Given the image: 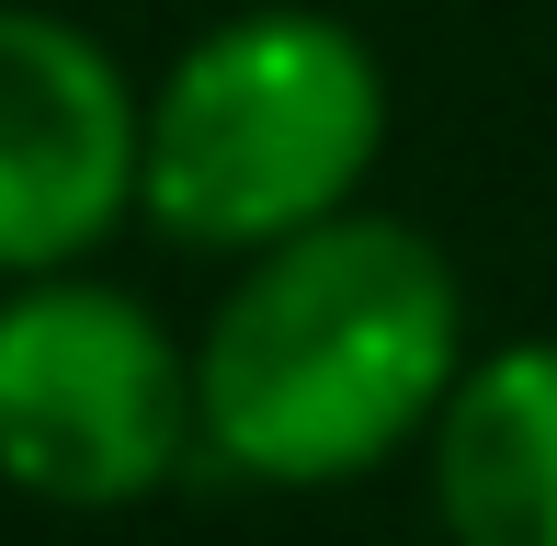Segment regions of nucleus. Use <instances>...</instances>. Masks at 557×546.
<instances>
[{
	"instance_id": "obj_1",
	"label": "nucleus",
	"mask_w": 557,
	"mask_h": 546,
	"mask_svg": "<svg viewBox=\"0 0 557 546\" xmlns=\"http://www.w3.org/2000/svg\"><path fill=\"white\" fill-rule=\"evenodd\" d=\"M467 376V285L433 228L342 206L227 273L194 331V421L227 479L342 489L410 456Z\"/></svg>"
},
{
	"instance_id": "obj_2",
	"label": "nucleus",
	"mask_w": 557,
	"mask_h": 546,
	"mask_svg": "<svg viewBox=\"0 0 557 546\" xmlns=\"http://www.w3.org/2000/svg\"><path fill=\"white\" fill-rule=\"evenodd\" d=\"M387 148V58L319 0H250L148 80L137 216L183 251H273L364 206Z\"/></svg>"
},
{
	"instance_id": "obj_3",
	"label": "nucleus",
	"mask_w": 557,
	"mask_h": 546,
	"mask_svg": "<svg viewBox=\"0 0 557 546\" xmlns=\"http://www.w3.org/2000/svg\"><path fill=\"white\" fill-rule=\"evenodd\" d=\"M206 456L194 342L91 262L0 285V489L58 512H125Z\"/></svg>"
},
{
	"instance_id": "obj_4",
	"label": "nucleus",
	"mask_w": 557,
	"mask_h": 546,
	"mask_svg": "<svg viewBox=\"0 0 557 546\" xmlns=\"http://www.w3.org/2000/svg\"><path fill=\"white\" fill-rule=\"evenodd\" d=\"M148 91L91 23L0 0V285L69 273L137 216Z\"/></svg>"
},
{
	"instance_id": "obj_5",
	"label": "nucleus",
	"mask_w": 557,
	"mask_h": 546,
	"mask_svg": "<svg viewBox=\"0 0 557 546\" xmlns=\"http://www.w3.org/2000/svg\"><path fill=\"white\" fill-rule=\"evenodd\" d=\"M421 467L455 546H557V342L467 353Z\"/></svg>"
}]
</instances>
